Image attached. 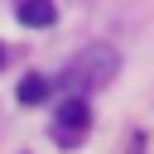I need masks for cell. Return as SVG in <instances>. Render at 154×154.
Returning <instances> with one entry per match:
<instances>
[{
    "label": "cell",
    "mask_w": 154,
    "mask_h": 154,
    "mask_svg": "<svg viewBox=\"0 0 154 154\" xmlns=\"http://www.w3.org/2000/svg\"><path fill=\"white\" fill-rule=\"evenodd\" d=\"M87 120H91L87 101H82V96H67V101L58 106V125H53V135H63V140H77V135L87 130Z\"/></svg>",
    "instance_id": "cell-2"
},
{
    "label": "cell",
    "mask_w": 154,
    "mask_h": 154,
    "mask_svg": "<svg viewBox=\"0 0 154 154\" xmlns=\"http://www.w3.org/2000/svg\"><path fill=\"white\" fill-rule=\"evenodd\" d=\"M116 67H120V53L111 48V43H91V48H82L67 67H63V77H58V87H67V91H87V87H106L111 77H116Z\"/></svg>",
    "instance_id": "cell-1"
},
{
    "label": "cell",
    "mask_w": 154,
    "mask_h": 154,
    "mask_svg": "<svg viewBox=\"0 0 154 154\" xmlns=\"http://www.w3.org/2000/svg\"><path fill=\"white\" fill-rule=\"evenodd\" d=\"M14 19L29 24V29H48L58 19V5L53 0H14Z\"/></svg>",
    "instance_id": "cell-3"
},
{
    "label": "cell",
    "mask_w": 154,
    "mask_h": 154,
    "mask_svg": "<svg viewBox=\"0 0 154 154\" xmlns=\"http://www.w3.org/2000/svg\"><path fill=\"white\" fill-rule=\"evenodd\" d=\"M0 63H5V48H0Z\"/></svg>",
    "instance_id": "cell-5"
},
{
    "label": "cell",
    "mask_w": 154,
    "mask_h": 154,
    "mask_svg": "<svg viewBox=\"0 0 154 154\" xmlns=\"http://www.w3.org/2000/svg\"><path fill=\"white\" fill-rule=\"evenodd\" d=\"M48 91H53V82H48V77H24V82H19V101H24V106L48 101Z\"/></svg>",
    "instance_id": "cell-4"
}]
</instances>
